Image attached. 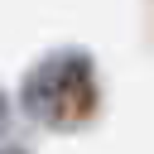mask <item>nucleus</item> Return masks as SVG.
<instances>
[{
  "mask_svg": "<svg viewBox=\"0 0 154 154\" xmlns=\"http://www.w3.org/2000/svg\"><path fill=\"white\" fill-rule=\"evenodd\" d=\"M19 106L29 120H38L48 130L87 125L96 111V58H91V48L43 53L19 82Z\"/></svg>",
  "mask_w": 154,
  "mask_h": 154,
  "instance_id": "nucleus-1",
  "label": "nucleus"
},
{
  "mask_svg": "<svg viewBox=\"0 0 154 154\" xmlns=\"http://www.w3.org/2000/svg\"><path fill=\"white\" fill-rule=\"evenodd\" d=\"M10 106H14V101H10L5 87H0V140H5V130H10Z\"/></svg>",
  "mask_w": 154,
  "mask_h": 154,
  "instance_id": "nucleus-2",
  "label": "nucleus"
},
{
  "mask_svg": "<svg viewBox=\"0 0 154 154\" xmlns=\"http://www.w3.org/2000/svg\"><path fill=\"white\" fill-rule=\"evenodd\" d=\"M0 154H29L24 144H10V140H0Z\"/></svg>",
  "mask_w": 154,
  "mask_h": 154,
  "instance_id": "nucleus-3",
  "label": "nucleus"
}]
</instances>
